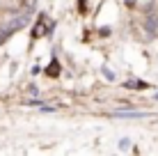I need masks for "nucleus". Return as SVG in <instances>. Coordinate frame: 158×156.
Listing matches in <instances>:
<instances>
[{
    "instance_id": "nucleus-2",
    "label": "nucleus",
    "mask_w": 158,
    "mask_h": 156,
    "mask_svg": "<svg viewBox=\"0 0 158 156\" xmlns=\"http://www.w3.org/2000/svg\"><path fill=\"white\" fill-rule=\"evenodd\" d=\"M46 74H48V76H57V74H60V64H57L55 60H53L51 64H48V69H46Z\"/></svg>"
},
{
    "instance_id": "nucleus-1",
    "label": "nucleus",
    "mask_w": 158,
    "mask_h": 156,
    "mask_svg": "<svg viewBox=\"0 0 158 156\" xmlns=\"http://www.w3.org/2000/svg\"><path fill=\"white\" fill-rule=\"evenodd\" d=\"M46 23H48V19H46V16H41V19H39V25L35 28V32H32V35H35V37H41V35H46V32H44Z\"/></svg>"
}]
</instances>
